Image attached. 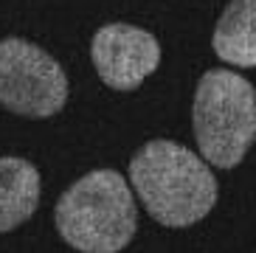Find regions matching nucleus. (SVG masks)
I'll return each instance as SVG.
<instances>
[{
    "instance_id": "2",
    "label": "nucleus",
    "mask_w": 256,
    "mask_h": 253,
    "mask_svg": "<svg viewBox=\"0 0 256 253\" xmlns=\"http://www.w3.org/2000/svg\"><path fill=\"white\" fill-rule=\"evenodd\" d=\"M54 222L79 253H118L138 228V208L127 180L113 169H96L65 188Z\"/></svg>"
},
{
    "instance_id": "6",
    "label": "nucleus",
    "mask_w": 256,
    "mask_h": 253,
    "mask_svg": "<svg viewBox=\"0 0 256 253\" xmlns=\"http://www.w3.org/2000/svg\"><path fill=\"white\" fill-rule=\"evenodd\" d=\"M40 202V172L23 158H0V234L23 225Z\"/></svg>"
},
{
    "instance_id": "3",
    "label": "nucleus",
    "mask_w": 256,
    "mask_h": 253,
    "mask_svg": "<svg viewBox=\"0 0 256 253\" xmlns=\"http://www.w3.org/2000/svg\"><path fill=\"white\" fill-rule=\"evenodd\" d=\"M192 126L206 164L217 169L240 166L256 135L254 84L226 68L203 74L194 90Z\"/></svg>"
},
{
    "instance_id": "7",
    "label": "nucleus",
    "mask_w": 256,
    "mask_h": 253,
    "mask_svg": "<svg viewBox=\"0 0 256 253\" xmlns=\"http://www.w3.org/2000/svg\"><path fill=\"white\" fill-rule=\"evenodd\" d=\"M214 54L234 68L256 65V0H231L214 28Z\"/></svg>"
},
{
    "instance_id": "4",
    "label": "nucleus",
    "mask_w": 256,
    "mask_h": 253,
    "mask_svg": "<svg viewBox=\"0 0 256 253\" xmlns=\"http://www.w3.org/2000/svg\"><path fill=\"white\" fill-rule=\"evenodd\" d=\"M68 102V76L48 51L20 37L0 40V104L26 118H51Z\"/></svg>"
},
{
    "instance_id": "1",
    "label": "nucleus",
    "mask_w": 256,
    "mask_h": 253,
    "mask_svg": "<svg viewBox=\"0 0 256 253\" xmlns=\"http://www.w3.org/2000/svg\"><path fill=\"white\" fill-rule=\"evenodd\" d=\"M130 180L146 214L166 228L200 222L217 202V178L178 141H150L130 160Z\"/></svg>"
},
{
    "instance_id": "5",
    "label": "nucleus",
    "mask_w": 256,
    "mask_h": 253,
    "mask_svg": "<svg viewBox=\"0 0 256 253\" xmlns=\"http://www.w3.org/2000/svg\"><path fill=\"white\" fill-rule=\"evenodd\" d=\"M90 60L98 79L113 90H136L160 65V45L155 34L130 26L107 22L93 34Z\"/></svg>"
}]
</instances>
